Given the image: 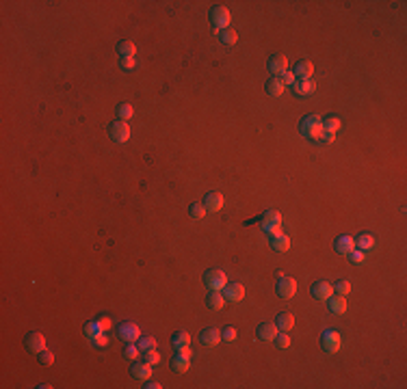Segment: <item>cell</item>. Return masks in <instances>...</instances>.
I'll list each match as a JSON object with an SVG mask.
<instances>
[{
    "mask_svg": "<svg viewBox=\"0 0 407 389\" xmlns=\"http://www.w3.org/2000/svg\"><path fill=\"white\" fill-rule=\"evenodd\" d=\"M102 331H104V329L100 327V322H89L87 327H85V335H87L89 339H93L97 333H102Z\"/></svg>",
    "mask_w": 407,
    "mask_h": 389,
    "instance_id": "cell-34",
    "label": "cell"
},
{
    "mask_svg": "<svg viewBox=\"0 0 407 389\" xmlns=\"http://www.w3.org/2000/svg\"><path fill=\"white\" fill-rule=\"evenodd\" d=\"M264 89H266V93H268V95H273V97H280V95L284 93V89H286V85L282 83V78H280V76H271V78L266 80Z\"/></svg>",
    "mask_w": 407,
    "mask_h": 389,
    "instance_id": "cell-22",
    "label": "cell"
},
{
    "mask_svg": "<svg viewBox=\"0 0 407 389\" xmlns=\"http://www.w3.org/2000/svg\"><path fill=\"white\" fill-rule=\"evenodd\" d=\"M210 24H213L217 30L227 28V24H230V9L223 5L213 7V11H210Z\"/></svg>",
    "mask_w": 407,
    "mask_h": 389,
    "instance_id": "cell-5",
    "label": "cell"
},
{
    "mask_svg": "<svg viewBox=\"0 0 407 389\" xmlns=\"http://www.w3.org/2000/svg\"><path fill=\"white\" fill-rule=\"evenodd\" d=\"M278 324H273V322H262L258 327V331H256V335L262 339V342H275V337H278Z\"/></svg>",
    "mask_w": 407,
    "mask_h": 389,
    "instance_id": "cell-12",
    "label": "cell"
},
{
    "mask_svg": "<svg viewBox=\"0 0 407 389\" xmlns=\"http://www.w3.org/2000/svg\"><path fill=\"white\" fill-rule=\"evenodd\" d=\"M375 247V238L370 236V234H360L357 236V240H355V249H360V251H368V249H372Z\"/></svg>",
    "mask_w": 407,
    "mask_h": 389,
    "instance_id": "cell-28",
    "label": "cell"
},
{
    "mask_svg": "<svg viewBox=\"0 0 407 389\" xmlns=\"http://www.w3.org/2000/svg\"><path fill=\"white\" fill-rule=\"evenodd\" d=\"M208 210L204 208V204H191L189 206V214L191 218H195V221H199V218H204V214H206Z\"/></svg>",
    "mask_w": 407,
    "mask_h": 389,
    "instance_id": "cell-32",
    "label": "cell"
},
{
    "mask_svg": "<svg viewBox=\"0 0 407 389\" xmlns=\"http://www.w3.org/2000/svg\"><path fill=\"white\" fill-rule=\"evenodd\" d=\"M132 115H134V108L130 106V104H119V106H117V117H119L121 121L130 119Z\"/></svg>",
    "mask_w": 407,
    "mask_h": 389,
    "instance_id": "cell-33",
    "label": "cell"
},
{
    "mask_svg": "<svg viewBox=\"0 0 407 389\" xmlns=\"http://www.w3.org/2000/svg\"><path fill=\"white\" fill-rule=\"evenodd\" d=\"M275 344H278L280 348H288V346H290L288 333H278V337H275Z\"/></svg>",
    "mask_w": 407,
    "mask_h": 389,
    "instance_id": "cell-40",
    "label": "cell"
},
{
    "mask_svg": "<svg viewBox=\"0 0 407 389\" xmlns=\"http://www.w3.org/2000/svg\"><path fill=\"white\" fill-rule=\"evenodd\" d=\"M333 249H336V253H340V255H349L355 249V240L351 236H338L336 242H333Z\"/></svg>",
    "mask_w": 407,
    "mask_h": 389,
    "instance_id": "cell-19",
    "label": "cell"
},
{
    "mask_svg": "<svg viewBox=\"0 0 407 389\" xmlns=\"http://www.w3.org/2000/svg\"><path fill=\"white\" fill-rule=\"evenodd\" d=\"M219 39H221V44H225V46H234L239 42V35H236V30H232V28H223V30H219Z\"/></svg>",
    "mask_w": 407,
    "mask_h": 389,
    "instance_id": "cell-29",
    "label": "cell"
},
{
    "mask_svg": "<svg viewBox=\"0 0 407 389\" xmlns=\"http://www.w3.org/2000/svg\"><path fill=\"white\" fill-rule=\"evenodd\" d=\"M152 370H154V366L141 361V363H134V366L130 368V374H132L134 378H139V380H148L152 376Z\"/></svg>",
    "mask_w": 407,
    "mask_h": 389,
    "instance_id": "cell-21",
    "label": "cell"
},
{
    "mask_svg": "<svg viewBox=\"0 0 407 389\" xmlns=\"http://www.w3.org/2000/svg\"><path fill=\"white\" fill-rule=\"evenodd\" d=\"M145 389H160V385L158 383H152V380L148 378V380H145V385H143Z\"/></svg>",
    "mask_w": 407,
    "mask_h": 389,
    "instance_id": "cell-47",
    "label": "cell"
},
{
    "mask_svg": "<svg viewBox=\"0 0 407 389\" xmlns=\"http://www.w3.org/2000/svg\"><path fill=\"white\" fill-rule=\"evenodd\" d=\"M333 292H336V294H340V296H347L349 294V292H351V283H349V281H336V286H333Z\"/></svg>",
    "mask_w": 407,
    "mask_h": 389,
    "instance_id": "cell-36",
    "label": "cell"
},
{
    "mask_svg": "<svg viewBox=\"0 0 407 389\" xmlns=\"http://www.w3.org/2000/svg\"><path fill=\"white\" fill-rule=\"evenodd\" d=\"M97 322H100V327H102L104 331H107V329H111V320L107 318V316H102V318H100V320H97Z\"/></svg>",
    "mask_w": 407,
    "mask_h": 389,
    "instance_id": "cell-45",
    "label": "cell"
},
{
    "mask_svg": "<svg viewBox=\"0 0 407 389\" xmlns=\"http://www.w3.org/2000/svg\"><path fill=\"white\" fill-rule=\"evenodd\" d=\"M275 290H278V294L282 298H292L297 294V281L292 277H284V275H280V281H278V286H275Z\"/></svg>",
    "mask_w": 407,
    "mask_h": 389,
    "instance_id": "cell-7",
    "label": "cell"
},
{
    "mask_svg": "<svg viewBox=\"0 0 407 389\" xmlns=\"http://www.w3.org/2000/svg\"><path fill=\"white\" fill-rule=\"evenodd\" d=\"M349 257H351V262H353V264H362V262H364V251L353 249L351 253H349Z\"/></svg>",
    "mask_w": 407,
    "mask_h": 389,
    "instance_id": "cell-41",
    "label": "cell"
},
{
    "mask_svg": "<svg viewBox=\"0 0 407 389\" xmlns=\"http://www.w3.org/2000/svg\"><path fill=\"white\" fill-rule=\"evenodd\" d=\"M327 307L331 314H345L347 312V298L340 296V294H331L327 298Z\"/></svg>",
    "mask_w": 407,
    "mask_h": 389,
    "instance_id": "cell-24",
    "label": "cell"
},
{
    "mask_svg": "<svg viewBox=\"0 0 407 389\" xmlns=\"http://www.w3.org/2000/svg\"><path fill=\"white\" fill-rule=\"evenodd\" d=\"M117 52H119V56L121 59H134V54H137V46L132 44V42H121L119 46H117Z\"/></svg>",
    "mask_w": 407,
    "mask_h": 389,
    "instance_id": "cell-27",
    "label": "cell"
},
{
    "mask_svg": "<svg viewBox=\"0 0 407 389\" xmlns=\"http://www.w3.org/2000/svg\"><path fill=\"white\" fill-rule=\"evenodd\" d=\"M299 132L303 134L306 139H312V141L321 139V134H323V119L319 115H306V117H301Z\"/></svg>",
    "mask_w": 407,
    "mask_h": 389,
    "instance_id": "cell-1",
    "label": "cell"
},
{
    "mask_svg": "<svg viewBox=\"0 0 407 389\" xmlns=\"http://www.w3.org/2000/svg\"><path fill=\"white\" fill-rule=\"evenodd\" d=\"M199 339H201V344H204V346L215 348L219 342H221V331L215 329V327H208V329H204V331H201Z\"/></svg>",
    "mask_w": 407,
    "mask_h": 389,
    "instance_id": "cell-14",
    "label": "cell"
},
{
    "mask_svg": "<svg viewBox=\"0 0 407 389\" xmlns=\"http://www.w3.org/2000/svg\"><path fill=\"white\" fill-rule=\"evenodd\" d=\"M221 339L223 342H234L236 339V329L234 327H223L221 329Z\"/></svg>",
    "mask_w": 407,
    "mask_h": 389,
    "instance_id": "cell-38",
    "label": "cell"
},
{
    "mask_svg": "<svg viewBox=\"0 0 407 389\" xmlns=\"http://www.w3.org/2000/svg\"><path fill=\"white\" fill-rule=\"evenodd\" d=\"M24 344H26V348L30 353H42L46 351V337L42 333H28L26 339H24Z\"/></svg>",
    "mask_w": 407,
    "mask_h": 389,
    "instance_id": "cell-16",
    "label": "cell"
},
{
    "mask_svg": "<svg viewBox=\"0 0 407 389\" xmlns=\"http://www.w3.org/2000/svg\"><path fill=\"white\" fill-rule=\"evenodd\" d=\"M280 78H282V83H284V85H286V87H292V85H295V83H297V78H295V74H290V71H284V74H282Z\"/></svg>",
    "mask_w": 407,
    "mask_h": 389,
    "instance_id": "cell-43",
    "label": "cell"
},
{
    "mask_svg": "<svg viewBox=\"0 0 407 389\" xmlns=\"http://www.w3.org/2000/svg\"><path fill=\"white\" fill-rule=\"evenodd\" d=\"M221 292H223L225 301H230V303H239L245 298V288H243L241 283H225V288Z\"/></svg>",
    "mask_w": 407,
    "mask_h": 389,
    "instance_id": "cell-10",
    "label": "cell"
},
{
    "mask_svg": "<svg viewBox=\"0 0 407 389\" xmlns=\"http://www.w3.org/2000/svg\"><path fill=\"white\" fill-rule=\"evenodd\" d=\"M143 361L150 363V366H156L160 361V355L156 353V348H152V351H143Z\"/></svg>",
    "mask_w": 407,
    "mask_h": 389,
    "instance_id": "cell-35",
    "label": "cell"
},
{
    "mask_svg": "<svg viewBox=\"0 0 407 389\" xmlns=\"http://www.w3.org/2000/svg\"><path fill=\"white\" fill-rule=\"evenodd\" d=\"M117 335L124 339V342H139L141 331H139V327H137L134 322H124V324H119Z\"/></svg>",
    "mask_w": 407,
    "mask_h": 389,
    "instance_id": "cell-9",
    "label": "cell"
},
{
    "mask_svg": "<svg viewBox=\"0 0 407 389\" xmlns=\"http://www.w3.org/2000/svg\"><path fill=\"white\" fill-rule=\"evenodd\" d=\"M172 368L174 372H178V374H184V372L191 370V357H186L182 353H176L172 357Z\"/></svg>",
    "mask_w": 407,
    "mask_h": 389,
    "instance_id": "cell-18",
    "label": "cell"
},
{
    "mask_svg": "<svg viewBox=\"0 0 407 389\" xmlns=\"http://www.w3.org/2000/svg\"><path fill=\"white\" fill-rule=\"evenodd\" d=\"M39 363H42V366H52V363H54V355L50 351H42V353H39Z\"/></svg>",
    "mask_w": 407,
    "mask_h": 389,
    "instance_id": "cell-39",
    "label": "cell"
},
{
    "mask_svg": "<svg viewBox=\"0 0 407 389\" xmlns=\"http://www.w3.org/2000/svg\"><path fill=\"white\" fill-rule=\"evenodd\" d=\"M331 294H333V286H329L327 281H314L312 296L316 298V301H327Z\"/></svg>",
    "mask_w": 407,
    "mask_h": 389,
    "instance_id": "cell-15",
    "label": "cell"
},
{
    "mask_svg": "<svg viewBox=\"0 0 407 389\" xmlns=\"http://www.w3.org/2000/svg\"><path fill=\"white\" fill-rule=\"evenodd\" d=\"M340 126H343V124H340L338 117H325L323 119V130H325V132H333V134H336V130Z\"/></svg>",
    "mask_w": 407,
    "mask_h": 389,
    "instance_id": "cell-31",
    "label": "cell"
},
{
    "mask_svg": "<svg viewBox=\"0 0 407 389\" xmlns=\"http://www.w3.org/2000/svg\"><path fill=\"white\" fill-rule=\"evenodd\" d=\"M124 357H126V359H130V361H137V359H139V357H141V348H139V344L128 342L126 351H124Z\"/></svg>",
    "mask_w": 407,
    "mask_h": 389,
    "instance_id": "cell-30",
    "label": "cell"
},
{
    "mask_svg": "<svg viewBox=\"0 0 407 389\" xmlns=\"http://www.w3.org/2000/svg\"><path fill=\"white\" fill-rule=\"evenodd\" d=\"M109 134H111V139L115 143H126L130 139V126L126 124V121L115 119L111 124V128H109Z\"/></svg>",
    "mask_w": 407,
    "mask_h": 389,
    "instance_id": "cell-6",
    "label": "cell"
},
{
    "mask_svg": "<svg viewBox=\"0 0 407 389\" xmlns=\"http://www.w3.org/2000/svg\"><path fill=\"white\" fill-rule=\"evenodd\" d=\"M292 89H295L297 95L303 97V95H312L316 91V85H314L312 78H308V80H297V83L292 85Z\"/></svg>",
    "mask_w": 407,
    "mask_h": 389,
    "instance_id": "cell-25",
    "label": "cell"
},
{
    "mask_svg": "<svg viewBox=\"0 0 407 389\" xmlns=\"http://www.w3.org/2000/svg\"><path fill=\"white\" fill-rule=\"evenodd\" d=\"M340 344H343V339H340V333H338V331H333V329L323 331V335H321V346H323L325 353H329V355L338 353V351H340Z\"/></svg>",
    "mask_w": 407,
    "mask_h": 389,
    "instance_id": "cell-4",
    "label": "cell"
},
{
    "mask_svg": "<svg viewBox=\"0 0 407 389\" xmlns=\"http://www.w3.org/2000/svg\"><path fill=\"white\" fill-rule=\"evenodd\" d=\"M172 346L176 348L178 353H182L186 357H191V335L186 333V331H176L174 337H172Z\"/></svg>",
    "mask_w": 407,
    "mask_h": 389,
    "instance_id": "cell-8",
    "label": "cell"
},
{
    "mask_svg": "<svg viewBox=\"0 0 407 389\" xmlns=\"http://www.w3.org/2000/svg\"><path fill=\"white\" fill-rule=\"evenodd\" d=\"M292 74H295V78H299V80H308V78H312V74H314V65L308 59H299L295 63Z\"/></svg>",
    "mask_w": 407,
    "mask_h": 389,
    "instance_id": "cell-11",
    "label": "cell"
},
{
    "mask_svg": "<svg viewBox=\"0 0 407 389\" xmlns=\"http://www.w3.org/2000/svg\"><path fill=\"white\" fill-rule=\"evenodd\" d=\"M225 296H223V292L221 290H210V294L206 296V305L210 307V309H215V312H221L223 307H225Z\"/></svg>",
    "mask_w": 407,
    "mask_h": 389,
    "instance_id": "cell-17",
    "label": "cell"
},
{
    "mask_svg": "<svg viewBox=\"0 0 407 389\" xmlns=\"http://www.w3.org/2000/svg\"><path fill=\"white\" fill-rule=\"evenodd\" d=\"M288 69V59L282 54H275L268 59V71L271 74H284V71Z\"/></svg>",
    "mask_w": 407,
    "mask_h": 389,
    "instance_id": "cell-20",
    "label": "cell"
},
{
    "mask_svg": "<svg viewBox=\"0 0 407 389\" xmlns=\"http://www.w3.org/2000/svg\"><path fill=\"white\" fill-rule=\"evenodd\" d=\"M121 67H124V69L134 67V59H121Z\"/></svg>",
    "mask_w": 407,
    "mask_h": 389,
    "instance_id": "cell-46",
    "label": "cell"
},
{
    "mask_svg": "<svg viewBox=\"0 0 407 389\" xmlns=\"http://www.w3.org/2000/svg\"><path fill=\"white\" fill-rule=\"evenodd\" d=\"M201 204H204V208H206L208 212H219V210L223 208V194L213 190V192H208L206 197H204Z\"/></svg>",
    "mask_w": 407,
    "mask_h": 389,
    "instance_id": "cell-13",
    "label": "cell"
},
{
    "mask_svg": "<svg viewBox=\"0 0 407 389\" xmlns=\"http://www.w3.org/2000/svg\"><path fill=\"white\" fill-rule=\"evenodd\" d=\"M91 342L95 344V346H100V348H104V346H109V337L107 335H104V331H102V333H97L93 339H91Z\"/></svg>",
    "mask_w": 407,
    "mask_h": 389,
    "instance_id": "cell-42",
    "label": "cell"
},
{
    "mask_svg": "<svg viewBox=\"0 0 407 389\" xmlns=\"http://www.w3.org/2000/svg\"><path fill=\"white\" fill-rule=\"evenodd\" d=\"M225 283H227V277H225L223 270L210 268V270L204 273V286H206L208 290H223Z\"/></svg>",
    "mask_w": 407,
    "mask_h": 389,
    "instance_id": "cell-3",
    "label": "cell"
},
{
    "mask_svg": "<svg viewBox=\"0 0 407 389\" xmlns=\"http://www.w3.org/2000/svg\"><path fill=\"white\" fill-rule=\"evenodd\" d=\"M271 247H273V251H278V253H284V251L290 249V238L286 236V234L271 236Z\"/></svg>",
    "mask_w": 407,
    "mask_h": 389,
    "instance_id": "cell-26",
    "label": "cell"
},
{
    "mask_svg": "<svg viewBox=\"0 0 407 389\" xmlns=\"http://www.w3.org/2000/svg\"><path fill=\"white\" fill-rule=\"evenodd\" d=\"M333 139H336V134H333V132H325V130H323L321 141H325V143H333Z\"/></svg>",
    "mask_w": 407,
    "mask_h": 389,
    "instance_id": "cell-44",
    "label": "cell"
},
{
    "mask_svg": "<svg viewBox=\"0 0 407 389\" xmlns=\"http://www.w3.org/2000/svg\"><path fill=\"white\" fill-rule=\"evenodd\" d=\"M275 324H278V329L284 331V333H290V329L295 327V316H292L290 312H280Z\"/></svg>",
    "mask_w": 407,
    "mask_h": 389,
    "instance_id": "cell-23",
    "label": "cell"
},
{
    "mask_svg": "<svg viewBox=\"0 0 407 389\" xmlns=\"http://www.w3.org/2000/svg\"><path fill=\"white\" fill-rule=\"evenodd\" d=\"M139 348H141V353L152 351V348H156V339L154 337H139Z\"/></svg>",
    "mask_w": 407,
    "mask_h": 389,
    "instance_id": "cell-37",
    "label": "cell"
},
{
    "mask_svg": "<svg viewBox=\"0 0 407 389\" xmlns=\"http://www.w3.org/2000/svg\"><path fill=\"white\" fill-rule=\"evenodd\" d=\"M260 225H262V229L268 234V236H278V234H282V216H280V212H275V210L264 212Z\"/></svg>",
    "mask_w": 407,
    "mask_h": 389,
    "instance_id": "cell-2",
    "label": "cell"
}]
</instances>
